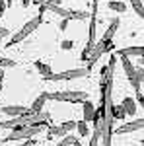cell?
Masks as SVG:
<instances>
[{"instance_id":"484cf974","label":"cell","mask_w":144,"mask_h":146,"mask_svg":"<svg viewBox=\"0 0 144 146\" xmlns=\"http://www.w3.org/2000/svg\"><path fill=\"white\" fill-rule=\"evenodd\" d=\"M10 4H12V0H6V6H10Z\"/></svg>"},{"instance_id":"cb8c5ba5","label":"cell","mask_w":144,"mask_h":146,"mask_svg":"<svg viewBox=\"0 0 144 146\" xmlns=\"http://www.w3.org/2000/svg\"><path fill=\"white\" fill-rule=\"evenodd\" d=\"M136 101H138L140 105H144V96H142V92H136Z\"/></svg>"},{"instance_id":"603a6c76","label":"cell","mask_w":144,"mask_h":146,"mask_svg":"<svg viewBox=\"0 0 144 146\" xmlns=\"http://www.w3.org/2000/svg\"><path fill=\"white\" fill-rule=\"evenodd\" d=\"M4 12H6V0H0V18L4 16Z\"/></svg>"},{"instance_id":"44dd1931","label":"cell","mask_w":144,"mask_h":146,"mask_svg":"<svg viewBox=\"0 0 144 146\" xmlns=\"http://www.w3.org/2000/svg\"><path fill=\"white\" fill-rule=\"evenodd\" d=\"M8 35H10V29H8V27H0V41H2L4 37H8Z\"/></svg>"},{"instance_id":"7402d4cb","label":"cell","mask_w":144,"mask_h":146,"mask_svg":"<svg viewBox=\"0 0 144 146\" xmlns=\"http://www.w3.org/2000/svg\"><path fill=\"white\" fill-rule=\"evenodd\" d=\"M66 27H68V20H66V18H62V22H60V25H58V29H60V31H64Z\"/></svg>"},{"instance_id":"ac0fdd59","label":"cell","mask_w":144,"mask_h":146,"mask_svg":"<svg viewBox=\"0 0 144 146\" xmlns=\"http://www.w3.org/2000/svg\"><path fill=\"white\" fill-rule=\"evenodd\" d=\"M131 6H133V10L136 12V16H138V18H142V16H144L142 2H140V0H131Z\"/></svg>"},{"instance_id":"ffe728a7","label":"cell","mask_w":144,"mask_h":146,"mask_svg":"<svg viewBox=\"0 0 144 146\" xmlns=\"http://www.w3.org/2000/svg\"><path fill=\"white\" fill-rule=\"evenodd\" d=\"M37 140L35 138H27V140H22V144H16V146H35Z\"/></svg>"},{"instance_id":"8992f818","label":"cell","mask_w":144,"mask_h":146,"mask_svg":"<svg viewBox=\"0 0 144 146\" xmlns=\"http://www.w3.org/2000/svg\"><path fill=\"white\" fill-rule=\"evenodd\" d=\"M47 100L78 103V101L88 100V94H86L84 90H62V92H51V94H47Z\"/></svg>"},{"instance_id":"30bf717a","label":"cell","mask_w":144,"mask_h":146,"mask_svg":"<svg viewBox=\"0 0 144 146\" xmlns=\"http://www.w3.org/2000/svg\"><path fill=\"white\" fill-rule=\"evenodd\" d=\"M113 55H117V56H138V58H142L144 49L140 45L125 47V49H119V51H113Z\"/></svg>"},{"instance_id":"52a82bcc","label":"cell","mask_w":144,"mask_h":146,"mask_svg":"<svg viewBox=\"0 0 144 146\" xmlns=\"http://www.w3.org/2000/svg\"><path fill=\"white\" fill-rule=\"evenodd\" d=\"M76 129V121H64V123H60L58 127H49L47 129V140H53L55 136H66L70 131H74Z\"/></svg>"},{"instance_id":"4316f807","label":"cell","mask_w":144,"mask_h":146,"mask_svg":"<svg viewBox=\"0 0 144 146\" xmlns=\"http://www.w3.org/2000/svg\"><path fill=\"white\" fill-rule=\"evenodd\" d=\"M55 146H58V144H55Z\"/></svg>"},{"instance_id":"ba28073f","label":"cell","mask_w":144,"mask_h":146,"mask_svg":"<svg viewBox=\"0 0 144 146\" xmlns=\"http://www.w3.org/2000/svg\"><path fill=\"white\" fill-rule=\"evenodd\" d=\"M0 111L4 113V115H8V117H18V115H27V113H31L27 105H2Z\"/></svg>"},{"instance_id":"6da1fadb","label":"cell","mask_w":144,"mask_h":146,"mask_svg":"<svg viewBox=\"0 0 144 146\" xmlns=\"http://www.w3.org/2000/svg\"><path fill=\"white\" fill-rule=\"evenodd\" d=\"M43 14H45L43 10H39V14L35 16L33 20H29L27 23H23V27H20V31H16V33L10 37V41L6 43V47H14V45H18V43H22L25 37H29V35H31L35 29L43 23Z\"/></svg>"},{"instance_id":"4fadbf2b","label":"cell","mask_w":144,"mask_h":146,"mask_svg":"<svg viewBox=\"0 0 144 146\" xmlns=\"http://www.w3.org/2000/svg\"><path fill=\"white\" fill-rule=\"evenodd\" d=\"M82 109H84V123H90L94 119V113H96V105L92 103L90 100L82 101Z\"/></svg>"},{"instance_id":"3957f363","label":"cell","mask_w":144,"mask_h":146,"mask_svg":"<svg viewBox=\"0 0 144 146\" xmlns=\"http://www.w3.org/2000/svg\"><path fill=\"white\" fill-rule=\"evenodd\" d=\"M115 51V41H96L94 47H92V51H90L88 55V60H86V68H88L90 72H92V68L96 66V62L100 60L101 56L105 55V53H113Z\"/></svg>"},{"instance_id":"7c38bea8","label":"cell","mask_w":144,"mask_h":146,"mask_svg":"<svg viewBox=\"0 0 144 146\" xmlns=\"http://www.w3.org/2000/svg\"><path fill=\"white\" fill-rule=\"evenodd\" d=\"M45 101H47V92L39 94V96H37V98L31 101V105H29V111H31V113H39V111H43Z\"/></svg>"},{"instance_id":"8fae6325","label":"cell","mask_w":144,"mask_h":146,"mask_svg":"<svg viewBox=\"0 0 144 146\" xmlns=\"http://www.w3.org/2000/svg\"><path fill=\"white\" fill-rule=\"evenodd\" d=\"M119 25H121V20H119V18H111L109 20V27L105 29V33L101 35V41H113L117 29H119Z\"/></svg>"},{"instance_id":"2e32d148","label":"cell","mask_w":144,"mask_h":146,"mask_svg":"<svg viewBox=\"0 0 144 146\" xmlns=\"http://www.w3.org/2000/svg\"><path fill=\"white\" fill-rule=\"evenodd\" d=\"M107 8L113 12H127V4H123L119 0H109L107 2Z\"/></svg>"},{"instance_id":"9c48e42d","label":"cell","mask_w":144,"mask_h":146,"mask_svg":"<svg viewBox=\"0 0 144 146\" xmlns=\"http://www.w3.org/2000/svg\"><path fill=\"white\" fill-rule=\"evenodd\" d=\"M144 127V119H134V121H131V123H125L121 125L115 133L117 135H127V133H134V131H140Z\"/></svg>"},{"instance_id":"9a60e30c","label":"cell","mask_w":144,"mask_h":146,"mask_svg":"<svg viewBox=\"0 0 144 146\" xmlns=\"http://www.w3.org/2000/svg\"><path fill=\"white\" fill-rule=\"evenodd\" d=\"M33 66H35V70H37L39 74H43V76H47V74H53V68L49 66L47 62H41V60H35V62H33Z\"/></svg>"},{"instance_id":"d6986e66","label":"cell","mask_w":144,"mask_h":146,"mask_svg":"<svg viewBox=\"0 0 144 146\" xmlns=\"http://www.w3.org/2000/svg\"><path fill=\"white\" fill-rule=\"evenodd\" d=\"M60 49H62V51H70V49H74V41H70V39L60 41Z\"/></svg>"},{"instance_id":"e0dca14e","label":"cell","mask_w":144,"mask_h":146,"mask_svg":"<svg viewBox=\"0 0 144 146\" xmlns=\"http://www.w3.org/2000/svg\"><path fill=\"white\" fill-rule=\"evenodd\" d=\"M76 131L80 136H88L90 135V129H88V123H84V121H78L76 123Z\"/></svg>"},{"instance_id":"d4e9b609","label":"cell","mask_w":144,"mask_h":146,"mask_svg":"<svg viewBox=\"0 0 144 146\" xmlns=\"http://www.w3.org/2000/svg\"><path fill=\"white\" fill-rule=\"evenodd\" d=\"M47 2H51V4H56V6H60V0H47Z\"/></svg>"},{"instance_id":"7a4b0ae2","label":"cell","mask_w":144,"mask_h":146,"mask_svg":"<svg viewBox=\"0 0 144 146\" xmlns=\"http://www.w3.org/2000/svg\"><path fill=\"white\" fill-rule=\"evenodd\" d=\"M121 64H123V68H125V74H127V80L131 82V86H133L136 92H142V80H144L142 66L136 68L133 62H131L129 56H121Z\"/></svg>"},{"instance_id":"277c9868","label":"cell","mask_w":144,"mask_h":146,"mask_svg":"<svg viewBox=\"0 0 144 146\" xmlns=\"http://www.w3.org/2000/svg\"><path fill=\"white\" fill-rule=\"evenodd\" d=\"M47 125H33V127H27V125H20V127H14L12 129V133L6 138H4V142L8 140V142H14V140H27V138H33L37 136L41 131H43Z\"/></svg>"},{"instance_id":"5bb4252c","label":"cell","mask_w":144,"mask_h":146,"mask_svg":"<svg viewBox=\"0 0 144 146\" xmlns=\"http://www.w3.org/2000/svg\"><path fill=\"white\" fill-rule=\"evenodd\" d=\"M121 107H123V111H125V115H134L136 113V101L133 98H125L121 101Z\"/></svg>"},{"instance_id":"5b68a950","label":"cell","mask_w":144,"mask_h":146,"mask_svg":"<svg viewBox=\"0 0 144 146\" xmlns=\"http://www.w3.org/2000/svg\"><path fill=\"white\" fill-rule=\"evenodd\" d=\"M90 72L88 68H70V70H62V72H58V74H47V76H43L45 82H66V80H76V78H88Z\"/></svg>"}]
</instances>
